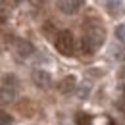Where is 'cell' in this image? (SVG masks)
<instances>
[{
    "instance_id": "6da1fadb",
    "label": "cell",
    "mask_w": 125,
    "mask_h": 125,
    "mask_svg": "<svg viewBox=\"0 0 125 125\" xmlns=\"http://www.w3.org/2000/svg\"><path fill=\"white\" fill-rule=\"evenodd\" d=\"M83 41L89 42L94 50H98L106 41V29L98 21H85V25H83Z\"/></svg>"
},
{
    "instance_id": "7a4b0ae2",
    "label": "cell",
    "mask_w": 125,
    "mask_h": 125,
    "mask_svg": "<svg viewBox=\"0 0 125 125\" xmlns=\"http://www.w3.org/2000/svg\"><path fill=\"white\" fill-rule=\"evenodd\" d=\"M54 44L62 56H71L73 54V35H71V31H67V29L60 31L54 39Z\"/></svg>"
},
{
    "instance_id": "3957f363",
    "label": "cell",
    "mask_w": 125,
    "mask_h": 125,
    "mask_svg": "<svg viewBox=\"0 0 125 125\" xmlns=\"http://www.w3.org/2000/svg\"><path fill=\"white\" fill-rule=\"evenodd\" d=\"M31 79L39 89H44V91H46V89L52 87V75H50L48 71H44V69H33Z\"/></svg>"
},
{
    "instance_id": "277c9868",
    "label": "cell",
    "mask_w": 125,
    "mask_h": 125,
    "mask_svg": "<svg viewBox=\"0 0 125 125\" xmlns=\"http://www.w3.org/2000/svg\"><path fill=\"white\" fill-rule=\"evenodd\" d=\"M83 6H85V0H60V2H58L60 12L65 14V16H73V14H77Z\"/></svg>"
},
{
    "instance_id": "5b68a950",
    "label": "cell",
    "mask_w": 125,
    "mask_h": 125,
    "mask_svg": "<svg viewBox=\"0 0 125 125\" xmlns=\"http://www.w3.org/2000/svg\"><path fill=\"white\" fill-rule=\"evenodd\" d=\"M16 52L19 58H29L35 52V46L31 44V41H25V39H17L16 41Z\"/></svg>"
},
{
    "instance_id": "8992f818",
    "label": "cell",
    "mask_w": 125,
    "mask_h": 125,
    "mask_svg": "<svg viewBox=\"0 0 125 125\" xmlns=\"http://www.w3.org/2000/svg\"><path fill=\"white\" fill-rule=\"evenodd\" d=\"M58 89H60L62 94H71L73 91H77V79L73 77V75L63 77L62 81H60V85H58Z\"/></svg>"
},
{
    "instance_id": "52a82bcc",
    "label": "cell",
    "mask_w": 125,
    "mask_h": 125,
    "mask_svg": "<svg viewBox=\"0 0 125 125\" xmlns=\"http://www.w3.org/2000/svg\"><path fill=\"white\" fill-rule=\"evenodd\" d=\"M17 87H19V81H17L16 75L6 73V75L2 77V89H8V91H14V93H16Z\"/></svg>"
},
{
    "instance_id": "ba28073f",
    "label": "cell",
    "mask_w": 125,
    "mask_h": 125,
    "mask_svg": "<svg viewBox=\"0 0 125 125\" xmlns=\"http://www.w3.org/2000/svg\"><path fill=\"white\" fill-rule=\"evenodd\" d=\"M17 112L23 114V115H33V114H35V106L31 104V100L21 98V100L17 102Z\"/></svg>"
},
{
    "instance_id": "9c48e42d",
    "label": "cell",
    "mask_w": 125,
    "mask_h": 125,
    "mask_svg": "<svg viewBox=\"0 0 125 125\" xmlns=\"http://www.w3.org/2000/svg\"><path fill=\"white\" fill-rule=\"evenodd\" d=\"M121 4H123V0H106V8H108V12L112 16L121 12Z\"/></svg>"
},
{
    "instance_id": "30bf717a",
    "label": "cell",
    "mask_w": 125,
    "mask_h": 125,
    "mask_svg": "<svg viewBox=\"0 0 125 125\" xmlns=\"http://www.w3.org/2000/svg\"><path fill=\"white\" fill-rule=\"evenodd\" d=\"M75 93H77V96L81 98V100H85V98L91 94V83H87V81H85V83H81V85L77 87V91H75Z\"/></svg>"
},
{
    "instance_id": "8fae6325",
    "label": "cell",
    "mask_w": 125,
    "mask_h": 125,
    "mask_svg": "<svg viewBox=\"0 0 125 125\" xmlns=\"http://www.w3.org/2000/svg\"><path fill=\"white\" fill-rule=\"evenodd\" d=\"M14 91H8V89H2L0 91V100H2V104H8V102H12L14 100Z\"/></svg>"
},
{
    "instance_id": "7c38bea8",
    "label": "cell",
    "mask_w": 125,
    "mask_h": 125,
    "mask_svg": "<svg viewBox=\"0 0 125 125\" xmlns=\"http://www.w3.org/2000/svg\"><path fill=\"white\" fill-rule=\"evenodd\" d=\"M77 125H93V117L87 115L85 112H79L77 114Z\"/></svg>"
},
{
    "instance_id": "4fadbf2b",
    "label": "cell",
    "mask_w": 125,
    "mask_h": 125,
    "mask_svg": "<svg viewBox=\"0 0 125 125\" xmlns=\"http://www.w3.org/2000/svg\"><path fill=\"white\" fill-rule=\"evenodd\" d=\"M115 39H117L121 44H125V23H121V25L115 27Z\"/></svg>"
},
{
    "instance_id": "5bb4252c",
    "label": "cell",
    "mask_w": 125,
    "mask_h": 125,
    "mask_svg": "<svg viewBox=\"0 0 125 125\" xmlns=\"http://www.w3.org/2000/svg\"><path fill=\"white\" fill-rule=\"evenodd\" d=\"M0 125H12V115L6 114V112H2L0 114Z\"/></svg>"
},
{
    "instance_id": "9a60e30c",
    "label": "cell",
    "mask_w": 125,
    "mask_h": 125,
    "mask_svg": "<svg viewBox=\"0 0 125 125\" xmlns=\"http://www.w3.org/2000/svg\"><path fill=\"white\" fill-rule=\"evenodd\" d=\"M117 79H119V83L125 87V67H121L119 69V73H117Z\"/></svg>"
},
{
    "instance_id": "2e32d148",
    "label": "cell",
    "mask_w": 125,
    "mask_h": 125,
    "mask_svg": "<svg viewBox=\"0 0 125 125\" xmlns=\"http://www.w3.org/2000/svg\"><path fill=\"white\" fill-rule=\"evenodd\" d=\"M29 2H31L33 6H37V8H39V6H44V2H46V0H29Z\"/></svg>"
}]
</instances>
